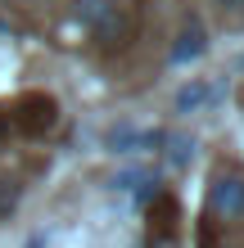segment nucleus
<instances>
[{"mask_svg": "<svg viewBox=\"0 0 244 248\" xmlns=\"http://www.w3.org/2000/svg\"><path fill=\"white\" fill-rule=\"evenodd\" d=\"M244 217V171L217 167L208 176V221H240Z\"/></svg>", "mask_w": 244, "mask_h": 248, "instance_id": "f257e3e1", "label": "nucleus"}, {"mask_svg": "<svg viewBox=\"0 0 244 248\" xmlns=\"http://www.w3.org/2000/svg\"><path fill=\"white\" fill-rule=\"evenodd\" d=\"M136 27H140V5L136 0H104V14L91 27V36L104 50H122V46H131Z\"/></svg>", "mask_w": 244, "mask_h": 248, "instance_id": "f03ea898", "label": "nucleus"}, {"mask_svg": "<svg viewBox=\"0 0 244 248\" xmlns=\"http://www.w3.org/2000/svg\"><path fill=\"white\" fill-rule=\"evenodd\" d=\"M14 131H23V136H46V131H54V122H59V104H54L50 95H23L18 104H14L9 113Z\"/></svg>", "mask_w": 244, "mask_h": 248, "instance_id": "7ed1b4c3", "label": "nucleus"}, {"mask_svg": "<svg viewBox=\"0 0 244 248\" xmlns=\"http://www.w3.org/2000/svg\"><path fill=\"white\" fill-rule=\"evenodd\" d=\"M145 248H181V226H177V203H172L167 194L154 203L149 212V239Z\"/></svg>", "mask_w": 244, "mask_h": 248, "instance_id": "20e7f679", "label": "nucleus"}, {"mask_svg": "<svg viewBox=\"0 0 244 248\" xmlns=\"http://www.w3.org/2000/svg\"><path fill=\"white\" fill-rule=\"evenodd\" d=\"M199 54H204V27L190 18V23L181 27L177 46H172V59H177V63H185V59H199Z\"/></svg>", "mask_w": 244, "mask_h": 248, "instance_id": "39448f33", "label": "nucleus"}, {"mask_svg": "<svg viewBox=\"0 0 244 248\" xmlns=\"http://www.w3.org/2000/svg\"><path fill=\"white\" fill-rule=\"evenodd\" d=\"M204 104H208V86H204V81L185 86V91L177 95V113H199Z\"/></svg>", "mask_w": 244, "mask_h": 248, "instance_id": "423d86ee", "label": "nucleus"}, {"mask_svg": "<svg viewBox=\"0 0 244 248\" xmlns=\"http://www.w3.org/2000/svg\"><path fill=\"white\" fill-rule=\"evenodd\" d=\"M14 203H18V185H14V181H0V212L14 208Z\"/></svg>", "mask_w": 244, "mask_h": 248, "instance_id": "0eeeda50", "label": "nucleus"}, {"mask_svg": "<svg viewBox=\"0 0 244 248\" xmlns=\"http://www.w3.org/2000/svg\"><path fill=\"white\" fill-rule=\"evenodd\" d=\"M217 5H222V9H226V5H231V9H235V5H240V0H217Z\"/></svg>", "mask_w": 244, "mask_h": 248, "instance_id": "6e6552de", "label": "nucleus"}]
</instances>
